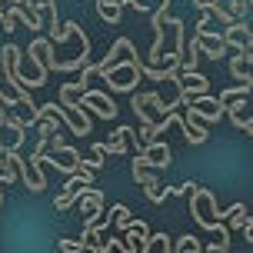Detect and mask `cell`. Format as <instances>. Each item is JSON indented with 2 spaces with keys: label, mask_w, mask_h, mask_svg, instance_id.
Here are the masks:
<instances>
[{
  "label": "cell",
  "mask_w": 253,
  "mask_h": 253,
  "mask_svg": "<svg viewBox=\"0 0 253 253\" xmlns=\"http://www.w3.org/2000/svg\"><path fill=\"white\" fill-rule=\"evenodd\" d=\"M130 107H133V114L140 117V124H143V126H153L157 120H164V117L177 114L180 103L173 100V97L167 100L164 93H157V90H143V93H133Z\"/></svg>",
  "instance_id": "cell-1"
},
{
  "label": "cell",
  "mask_w": 253,
  "mask_h": 253,
  "mask_svg": "<svg viewBox=\"0 0 253 253\" xmlns=\"http://www.w3.org/2000/svg\"><path fill=\"white\" fill-rule=\"evenodd\" d=\"M140 50L133 47V50L126 53V63L120 60L117 67H110V70H103V74H97V77H103L107 80V87H114V93H133L137 90V84H140Z\"/></svg>",
  "instance_id": "cell-2"
},
{
  "label": "cell",
  "mask_w": 253,
  "mask_h": 253,
  "mask_svg": "<svg viewBox=\"0 0 253 253\" xmlns=\"http://www.w3.org/2000/svg\"><path fill=\"white\" fill-rule=\"evenodd\" d=\"M190 216H193V223L203 227V230H220L223 227V220L216 216V197L207 187H197L190 193Z\"/></svg>",
  "instance_id": "cell-3"
},
{
  "label": "cell",
  "mask_w": 253,
  "mask_h": 253,
  "mask_svg": "<svg viewBox=\"0 0 253 253\" xmlns=\"http://www.w3.org/2000/svg\"><path fill=\"white\" fill-rule=\"evenodd\" d=\"M90 183H93V170L77 167V173H74V177H67V183L60 187V193H57L53 207H57V210H70V207L77 203V197H80L84 190H90Z\"/></svg>",
  "instance_id": "cell-4"
},
{
  "label": "cell",
  "mask_w": 253,
  "mask_h": 253,
  "mask_svg": "<svg viewBox=\"0 0 253 253\" xmlns=\"http://www.w3.org/2000/svg\"><path fill=\"white\" fill-rule=\"evenodd\" d=\"M80 110H84V114H97L100 120H117V114H120V107H117L107 93H100V90H87V93L80 97Z\"/></svg>",
  "instance_id": "cell-5"
},
{
  "label": "cell",
  "mask_w": 253,
  "mask_h": 253,
  "mask_svg": "<svg viewBox=\"0 0 253 253\" xmlns=\"http://www.w3.org/2000/svg\"><path fill=\"white\" fill-rule=\"evenodd\" d=\"M190 114L197 117L200 124H220L223 120V107L216 103V97H210V93H203V97H193V100L183 103Z\"/></svg>",
  "instance_id": "cell-6"
},
{
  "label": "cell",
  "mask_w": 253,
  "mask_h": 253,
  "mask_svg": "<svg viewBox=\"0 0 253 253\" xmlns=\"http://www.w3.org/2000/svg\"><path fill=\"white\" fill-rule=\"evenodd\" d=\"M137 160L140 167H157V170H164V167H170V143H164V140H153V143H143L137 150Z\"/></svg>",
  "instance_id": "cell-7"
},
{
  "label": "cell",
  "mask_w": 253,
  "mask_h": 253,
  "mask_svg": "<svg viewBox=\"0 0 253 253\" xmlns=\"http://www.w3.org/2000/svg\"><path fill=\"white\" fill-rule=\"evenodd\" d=\"M223 117H230V124L237 126L240 133L250 137L253 133V117H250V97H240V100H233L223 107Z\"/></svg>",
  "instance_id": "cell-8"
},
{
  "label": "cell",
  "mask_w": 253,
  "mask_h": 253,
  "mask_svg": "<svg viewBox=\"0 0 253 253\" xmlns=\"http://www.w3.org/2000/svg\"><path fill=\"white\" fill-rule=\"evenodd\" d=\"M223 43H227V50H250L253 47V34H250V27L243 24V20H233L230 27H223Z\"/></svg>",
  "instance_id": "cell-9"
},
{
  "label": "cell",
  "mask_w": 253,
  "mask_h": 253,
  "mask_svg": "<svg viewBox=\"0 0 253 253\" xmlns=\"http://www.w3.org/2000/svg\"><path fill=\"white\" fill-rule=\"evenodd\" d=\"M43 164H50V167H57L60 173L74 177V173H77V167H80V153H77L74 147L67 143V147H63L60 153H53V157H47V153H43V157H40V167H43Z\"/></svg>",
  "instance_id": "cell-10"
},
{
  "label": "cell",
  "mask_w": 253,
  "mask_h": 253,
  "mask_svg": "<svg viewBox=\"0 0 253 253\" xmlns=\"http://www.w3.org/2000/svg\"><path fill=\"white\" fill-rule=\"evenodd\" d=\"M180 120H183V137H187V143H193V147H200V143H207V137H210V130H207V124H200V120H197V117L190 114H183L180 117Z\"/></svg>",
  "instance_id": "cell-11"
},
{
  "label": "cell",
  "mask_w": 253,
  "mask_h": 253,
  "mask_svg": "<svg viewBox=\"0 0 253 253\" xmlns=\"http://www.w3.org/2000/svg\"><path fill=\"white\" fill-rule=\"evenodd\" d=\"M77 203H80V210L87 213V220H97V216L103 213V190H97V187L84 190V193L77 197Z\"/></svg>",
  "instance_id": "cell-12"
},
{
  "label": "cell",
  "mask_w": 253,
  "mask_h": 253,
  "mask_svg": "<svg viewBox=\"0 0 253 253\" xmlns=\"http://www.w3.org/2000/svg\"><path fill=\"white\" fill-rule=\"evenodd\" d=\"M130 126H117V130H110V140L103 143L107 147V157H126L130 153Z\"/></svg>",
  "instance_id": "cell-13"
},
{
  "label": "cell",
  "mask_w": 253,
  "mask_h": 253,
  "mask_svg": "<svg viewBox=\"0 0 253 253\" xmlns=\"http://www.w3.org/2000/svg\"><path fill=\"white\" fill-rule=\"evenodd\" d=\"M250 63H253V50H240L233 60H230V74L237 77L240 84H253L250 80Z\"/></svg>",
  "instance_id": "cell-14"
},
{
  "label": "cell",
  "mask_w": 253,
  "mask_h": 253,
  "mask_svg": "<svg viewBox=\"0 0 253 253\" xmlns=\"http://www.w3.org/2000/svg\"><path fill=\"white\" fill-rule=\"evenodd\" d=\"M243 227H253V216H250V210H247V203H233V213H230L227 233H240Z\"/></svg>",
  "instance_id": "cell-15"
},
{
  "label": "cell",
  "mask_w": 253,
  "mask_h": 253,
  "mask_svg": "<svg viewBox=\"0 0 253 253\" xmlns=\"http://www.w3.org/2000/svg\"><path fill=\"white\" fill-rule=\"evenodd\" d=\"M143 193H147L153 203H164L167 197H173V187H170V183H164V180L157 177V180H150V183L143 187Z\"/></svg>",
  "instance_id": "cell-16"
},
{
  "label": "cell",
  "mask_w": 253,
  "mask_h": 253,
  "mask_svg": "<svg viewBox=\"0 0 253 253\" xmlns=\"http://www.w3.org/2000/svg\"><path fill=\"white\" fill-rule=\"evenodd\" d=\"M140 253H173L170 237H167V233H150V240L140 247Z\"/></svg>",
  "instance_id": "cell-17"
},
{
  "label": "cell",
  "mask_w": 253,
  "mask_h": 253,
  "mask_svg": "<svg viewBox=\"0 0 253 253\" xmlns=\"http://www.w3.org/2000/svg\"><path fill=\"white\" fill-rule=\"evenodd\" d=\"M170 247H173V253H203V243L197 240L193 233H180Z\"/></svg>",
  "instance_id": "cell-18"
},
{
  "label": "cell",
  "mask_w": 253,
  "mask_h": 253,
  "mask_svg": "<svg viewBox=\"0 0 253 253\" xmlns=\"http://www.w3.org/2000/svg\"><path fill=\"white\" fill-rule=\"evenodd\" d=\"M250 87H253V84H237V87H230V90H220L216 103H220V107H227V103L240 100V97H250Z\"/></svg>",
  "instance_id": "cell-19"
},
{
  "label": "cell",
  "mask_w": 253,
  "mask_h": 253,
  "mask_svg": "<svg viewBox=\"0 0 253 253\" xmlns=\"http://www.w3.org/2000/svg\"><path fill=\"white\" fill-rule=\"evenodd\" d=\"M114 227H117V233H124L126 227H130V220H133V213H130V207L126 203H114Z\"/></svg>",
  "instance_id": "cell-20"
},
{
  "label": "cell",
  "mask_w": 253,
  "mask_h": 253,
  "mask_svg": "<svg viewBox=\"0 0 253 253\" xmlns=\"http://www.w3.org/2000/svg\"><path fill=\"white\" fill-rule=\"evenodd\" d=\"M57 247H60V253H84V243L77 237H57Z\"/></svg>",
  "instance_id": "cell-21"
},
{
  "label": "cell",
  "mask_w": 253,
  "mask_h": 253,
  "mask_svg": "<svg viewBox=\"0 0 253 253\" xmlns=\"http://www.w3.org/2000/svg\"><path fill=\"white\" fill-rule=\"evenodd\" d=\"M197 187H200L197 180H183V183H177V187H173V193H177V197H190Z\"/></svg>",
  "instance_id": "cell-22"
},
{
  "label": "cell",
  "mask_w": 253,
  "mask_h": 253,
  "mask_svg": "<svg viewBox=\"0 0 253 253\" xmlns=\"http://www.w3.org/2000/svg\"><path fill=\"white\" fill-rule=\"evenodd\" d=\"M0 27H3L7 34H13V30H17V20H13V13H10V10L0 13Z\"/></svg>",
  "instance_id": "cell-23"
},
{
  "label": "cell",
  "mask_w": 253,
  "mask_h": 253,
  "mask_svg": "<svg viewBox=\"0 0 253 253\" xmlns=\"http://www.w3.org/2000/svg\"><path fill=\"white\" fill-rule=\"evenodd\" d=\"M7 3H10V7H24V0H3V7H7Z\"/></svg>",
  "instance_id": "cell-24"
},
{
  "label": "cell",
  "mask_w": 253,
  "mask_h": 253,
  "mask_svg": "<svg viewBox=\"0 0 253 253\" xmlns=\"http://www.w3.org/2000/svg\"><path fill=\"white\" fill-rule=\"evenodd\" d=\"M3 10H7V7H3V0H0V13H3Z\"/></svg>",
  "instance_id": "cell-25"
},
{
  "label": "cell",
  "mask_w": 253,
  "mask_h": 253,
  "mask_svg": "<svg viewBox=\"0 0 253 253\" xmlns=\"http://www.w3.org/2000/svg\"><path fill=\"white\" fill-rule=\"evenodd\" d=\"M0 203H3V190H0Z\"/></svg>",
  "instance_id": "cell-26"
},
{
  "label": "cell",
  "mask_w": 253,
  "mask_h": 253,
  "mask_svg": "<svg viewBox=\"0 0 253 253\" xmlns=\"http://www.w3.org/2000/svg\"><path fill=\"white\" fill-rule=\"evenodd\" d=\"M247 3H253V0H247Z\"/></svg>",
  "instance_id": "cell-27"
},
{
  "label": "cell",
  "mask_w": 253,
  "mask_h": 253,
  "mask_svg": "<svg viewBox=\"0 0 253 253\" xmlns=\"http://www.w3.org/2000/svg\"><path fill=\"white\" fill-rule=\"evenodd\" d=\"M0 157H3V150H0Z\"/></svg>",
  "instance_id": "cell-28"
}]
</instances>
